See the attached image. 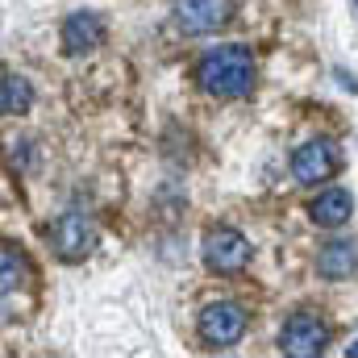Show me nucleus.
I'll return each mask as SVG.
<instances>
[{
	"label": "nucleus",
	"mask_w": 358,
	"mask_h": 358,
	"mask_svg": "<svg viewBox=\"0 0 358 358\" xmlns=\"http://www.w3.org/2000/svg\"><path fill=\"white\" fill-rule=\"evenodd\" d=\"M204 263L217 271V275H238V271L250 263V242L238 229H229V225L208 229L204 234Z\"/></svg>",
	"instance_id": "nucleus-6"
},
{
	"label": "nucleus",
	"mask_w": 358,
	"mask_h": 358,
	"mask_svg": "<svg viewBox=\"0 0 358 358\" xmlns=\"http://www.w3.org/2000/svg\"><path fill=\"white\" fill-rule=\"evenodd\" d=\"M350 208H355L350 192L329 187V192H321V196L308 204V217H313L317 225H325V229H338V225H346V221H350Z\"/></svg>",
	"instance_id": "nucleus-9"
},
{
	"label": "nucleus",
	"mask_w": 358,
	"mask_h": 358,
	"mask_svg": "<svg viewBox=\"0 0 358 358\" xmlns=\"http://www.w3.org/2000/svg\"><path fill=\"white\" fill-rule=\"evenodd\" d=\"M334 171H338V155H334V146L325 138H313V142L296 146V155H292V179L296 183L313 187V183L329 179Z\"/></svg>",
	"instance_id": "nucleus-7"
},
{
	"label": "nucleus",
	"mask_w": 358,
	"mask_h": 358,
	"mask_svg": "<svg viewBox=\"0 0 358 358\" xmlns=\"http://www.w3.org/2000/svg\"><path fill=\"white\" fill-rule=\"evenodd\" d=\"M317 271L325 275V279H350L358 271V250L355 242H325L321 246V255H317Z\"/></svg>",
	"instance_id": "nucleus-10"
},
{
	"label": "nucleus",
	"mask_w": 358,
	"mask_h": 358,
	"mask_svg": "<svg viewBox=\"0 0 358 358\" xmlns=\"http://www.w3.org/2000/svg\"><path fill=\"white\" fill-rule=\"evenodd\" d=\"M104 42V21L96 13H71L63 21V46L67 55H88Z\"/></svg>",
	"instance_id": "nucleus-8"
},
{
	"label": "nucleus",
	"mask_w": 358,
	"mask_h": 358,
	"mask_svg": "<svg viewBox=\"0 0 358 358\" xmlns=\"http://www.w3.org/2000/svg\"><path fill=\"white\" fill-rule=\"evenodd\" d=\"M325 346H329V325L317 313H296L279 329V350L292 358H317L325 355Z\"/></svg>",
	"instance_id": "nucleus-2"
},
{
	"label": "nucleus",
	"mask_w": 358,
	"mask_h": 358,
	"mask_svg": "<svg viewBox=\"0 0 358 358\" xmlns=\"http://www.w3.org/2000/svg\"><path fill=\"white\" fill-rule=\"evenodd\" d=\"M242 334H246V308H242V304L217 300V304H208V308L200 313V338H204L208 346L225 350V346H234Z\"/></svg>",
	"instance_id": "nucleus-4"
},
{
	"label": "nucleus",
	"mask_w": 358,
	"mask_h": 358,
	"mask_svg": "<svg viewBox=\"0 0 358 358\" xmlns=\"http://www.w3.org/2000/svg\"><path fill=\"white\" fill-rule=\"evenodd\" d=\"M346 355H350V358H358V342H355V346H350V350H346Z\"/></svg>",
	"instance_id": "nucleus-13"
},
{
	"label": "nucleus",
	"mask_w": 358,
	"mask_h": 358,
	"mask_svg": "<svg viewBox=\"0 0 358 358\" xmlns=\"http://www.w3.org/2000/svg\"><path fill=\"white\" fill-rule=\"evenodd\" d=\"M50 242H55V250H59L67 263H80V259H88L92 246H96V225H92L88 213L67 208V213L50 225Z\"/></svg>",
	"instance_id": "nucleus-3"
},
{
	"label": "nucleus",
	"mask_w": 358,
	"mask_h": 358,
	"mask_svg": "<svg viewBox=\"0 0 358 358\" xmlns=\"http://www.w3.org/2000/svg\"><path fill=\"white\" fill-rule=\"evenodd\" d=\"M196 84L208 96L238 100L255 88V55L246 46H217L196 63Z\"/></svg>",
	"instance_id": "nucleus-1"
},
{
	"label": "nucleus",
	"mask_w": 358,
	"mask_h": 358,
	"mask_svg": "<svg viewBox=\"0 0 358 358\" xmlns=\"http://www.w3.org/2000/svg\"><path fill=\"white\" fill-rule=\"evenodd\" d=\"M234 17V0H176V25L192 38L225 29Z\"/></svg>",
	"instance_id": "nucleus-5"
},
{
	"label": "nucleus",
	"mask_w": 358,
	"mask_h": 358,
	"mask_svg": "<svg viewBox=\"0 0 358 358\" xmlns=\"http://www.w3.org/2000/svg\"><path fill=\"white\" fill-rule=\"evenodd\" d=\"M29 100H34V92L29 84L21 80V76H4V84H0V113H8V117H17V113H25L29 108Z\"/></svg>",
	"instance_id": "nucleus-11"
},
{
	"label": "nucleus",
	"mask_w": 358,
	"mask_h": 358,
	"mask_svg": "<svg viewBox=\"0 0 358 358\" xmlns=\"http://www.w3.org/2000/svg\"><path fill=\"white\" fill-rule=\"evenodd\" d=\"M0 267H4V283H0V287H4V296H13V287H17V283H21V275H25V267H21V259H17V250H13V246H4V250H0Z\"/></svg>",
	"instance_id": "nucleus-12"
}]
</instances>
